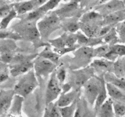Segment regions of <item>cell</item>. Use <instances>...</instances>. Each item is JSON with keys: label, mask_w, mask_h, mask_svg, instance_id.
<instances>
[{"label": "cell", "mask_w": 125, "mask_h": 117, "mask_svg": "<svg viewBox=\"0 0 125 117\" xmlns=\"http://www.w3.org/2000/svg\"><path fill=\"white\" fill-rule=\"evenodd\" d=\"M45 87L39 86L24 98L23 112L26 117H43L46 108Z\"/></svg>", "instance_id": "cell-1"}, {"label": "cell", "mask_w": 125, "mask_h": 117, "mask_svg": "<svg viewBox=\"0 0 125 117\" xmlns=\"http://www.w3.org/2000/svg\"><path fill=\"white\" fill-rule=\"evenodd\" d=\"M36 21H26L21 20L14 26L15 32L17 33L22 39L31 42L35 48L50 45L49 43L42 41L40 34L37 28Z\"/></svg>", "instance_id": "cell-2"}, {"label": "cell", "mask_w": 125, "mask_h": 117, "mask_svg": "<svg viewBox=\"0 0 125 117\" xmlns=\"http://www.w3.org/2000/svg\"><path fill=\"white\" fill-rule=\"evenodd\" d=\"M77 33L64 32L62 35L54 39H50L48 42L51 47L60 56H63L68 52H73L80 47L77 43Z\"/></svg>", "instance_id": "cell-3"}, {"label": "cell", "mask_w": 125, "mask_h": 117, "mask_svg": "<svg viewBox=\"0 0 125 117\" xmlns=\"http://www.w3.org/2000/svg\"><path fill=\"white\" fill-rule=\"evenodd\" d=\"M37 25L42 41L48 43L51 34L61 28V20L54 11H51L38 21Z\"/></svg>", "instance_id": "cell-4"}, {"label": "cell", "mask_w": 125, "mask_h": 117, "mask_svg": "<svg viewBox=\"0 0 125 117\" xmlns=\"http://www.w3.org/2000/svg\"><path fill=\"white\" fill-rule=\"evenodd\" d=\"M73 52V57L67 60L68 69H79L90 65L94 57V48L80 46Z\"/></svg>", "instance_id": "cell-5"}, {"label": "cell", "mask_w": 125, "mask_h": 117, "mask_svg": "<svg viewBox=\"0 0 125 117\" xmlns=\"http://www.w3.org/2000/svg\"><path fill=\"white\" fill-rule=\"evenodd\" d=\"M95 75V70L90 65L79 69H68L65 82L68 84L72 89L82 90L84 84Z\"/></svg>", "instance_id": "cell-6"}, {"label": "cell", "mask_w": 125, "mask_h": 117, "mask_svg": "<svg viewBox=\"0 0 125 117\" xmlns=\"http://www.w3.org/2000/svg\"><path fill=\"white\" fill-rule=\"evenodd\" d=\"M39 86V82L34 69L21 75L14 86L15 95H20L24 98L30 95Z\"/></svg>", "instance_id": "cell-7"}, {"label": "cell", "mask_w": 125, "mask_h": 117, "mask_svg": "<svg viewBox=\"0 0 125 117\" xmlns=\"http://www.w3.org/2000/svg\"><path fill=\"white\" fill-rule=\"evenodd\" d=\"M34 70L39 82V86H44L51 73L56 69L58 65L52 61L39 56L33 60Z\"/></svg>", "instance_id": "cell-8"}, {"label": "cell", "mask_w": 125, "mask_h": 117, "mask_svg": "<svg viewBox=\"0 0 125 117\" xmlns=\"http://www.w3.org/2000/svg\"><path fill=\"white\" fill-rule=\"evenodd\" d=\"M102 75H95L83 86V95L89 104L94 107L101 85Z\"/></svg>", "instance_id": "cell-9"}, {"label": "cell", "mask_w": 125, "mask_h": 117, "mask_svg": "<svg viewBox=\"0 0 125 117\" xmlns=\"http://www.w3.org/2000/svg\"><path fill=\"white\" fill-rule=\"evenodd\" d=\"M62 85L59 81L56 69L51 73L45 86V102L46 106L55 102L62 91Z\"/></svg>", "instance_id": "cell-10"}, {"label": "cell", "mask_w": 125, "mask_h": 117, "mask_svg": "<svg viewBox=\"0 0 125 117\" xmlns=\"http://www.w3.org/2000/svg\"><path fill=\"white\" fill-rule=\"evenodd\" d=\"M80 9V5L78 0H72L62 4L54 11L62 20L73 17H81L80 15H78Z\"/></svg>", "instance_id": "cell-11"}, {"label": "cell", "mask_w": 125, "mask_h": 117, "mask_svg": "<svg viewBox=\"0 0 125 117\" xmlns=\"http://www.w3.org/2000/svg\"><path fill=\"white\" fill-rule=\"evenodd\" d=\"M74 117H97L94 107L90 106L82 92L77 99V106Z\"/></svg>", "instance_id": "cell-12"}, {"label": "cell", "mask_w": 125, "mask_h": 117, "mask_svg": "<svg viewBox=\"0 0 125 117\" xmlns=\"http://www.w3.org/2000/svg\"><path fill=\"white\" fill-rule=\"evenodd\" d=\"M114 62L104 58H94L90 66L95 70V75L100 76L109 72L113 73Z\"/></svg>", "instance_id": "cell-13"}, {"label": "cell", "mask_w": 125, "mask_h": 117, "mask_svg": "<svg viewBox=\"0 0 125 117\" xmlns=\"http://www.w3.org/2000/svg\"><path fill=\"white\" fill-rule=\"evenodd\" d=\"M125 6L122 0H111L106 3L96 6L95 10L98 12L104 17L109 13L125 10Z\"/></svg>", "instance_id": "cell-14"}, {"label": "cell", "mask_w": 125, "mask_h": 117, "mask_svg": "<svg viewBox=\"0 0 125 117\" xmlns=\"http://www.w3.org/2000/svg\"><path fill=\"white\" fill-rule=\"evenodd\" d=\"M15 95L13 89L0 90V117L8 113Z\"/></svg>", "instance_id": "cell-15"}, {"label": "cell", "mask_w": 125, "mask_h": 117, "mask_svg": "<svg viewBox=\"0 0 125 117\" xmlns=\"http://www.w3.org/2000/svg\"><path fill=\"white\" fill-rule=\"evenodd\" d=\"M82 92L83 90H78L72 89L68 92L61 93L59 97L54 102L59 107L68 106L78 99Z\"/></svg>", "instance_id": "cell-16"}, {"label": "cell", "mask_w": 125, "mask_h": 117, "mask_svg": "<svg viewBox=\"0 0 125 117\" xmlns=\"http://www.w3.org/2000/svg\"><path fill=\"white\" fill-rule=\"evenodd\" d=\"M33 68V61H28L15 64H10L9 71L12 77H18L28 73Z\"/></svg>", "instance_id": "cell-17"}, {"label": "cell", "mask_w": 125, "mask_h": 117, "mask_svg": "<svg viewBox=\"0 0 125 117\" xmlns=\"http://www.w3.org/2000/svg\"><path fill=\"white\" fill-rule=\"evenodd\" d=\"M80 17H73L62 20L61 29L67 32L76 33L80 30Z\"/></svg>", "instance_id": "cell-18"}, {"label": "cell", "mask_w": 125, "mask_h": 117, "mask_svg": "<svg viewBox=\"0 0 125 117\" xmlns=\"http://www.w3.org/2000/svg\"><path fill=\"white\" fill-rule=\"evenodd\" d=\"M76 33L78 35L77 43L80 46H89V47L94 48V46H96V45L104 44L102 37H89L79 30Z\"/></svg>", "instance_id": "cell-19"}, {"label": "cell", "mask_w": 125, "mask_h": 117, "mask_svg": "<svg viewBox=\"0 0 125 117\" xmlns=\"http://www.w3.org/2000/svg\"><path fill=\"white\" fill-rule=\"evenodd\" d=\"M103 15L95 10L86 12L82 15L79 18L80 23L84 24L100 23L103 24Z\"/></svg>", "instance_id": "cell-20"}, {"label": "cell", "mask_w": 125, "mask_h": 117, "mask_svg": "<svg viewBox=\"0 0 125 117\" xmlns=\"http://www.w3.org/2000/svg\"><path fill=\"white\" fill-rule=\"evenodd\" d=\"M24 98L18 95H15L11 104L10 108L8 112L7 117H21L23 112V104Z\"/></svg>", "instance_id": "cell-21"}, {"label": "cell", "mask_w": 125, "mask_h": 117, "mask_svg": "<svg viewBox=\"0 0 125 117\" xmlns=\"http://www.w3.org/2000/svg\"><path fill=\"white\" fill-rule=\"evenodd\" d=\"M125 20V11L121 10L114 12L103 17V26L109 25L115 26L117 24Z\"/></svg>", "instance_id": "cell-22"}, {"label": "cell", "mask_w": 125, "mask_h": 117, "mask_svg": "<svg viewBox=\"0 0 125 117\" xmlns=\"http://www.w3.org/2000/svg\"><path fill=\"white\" fill-rule=\"evenodd\" d=\"M103 24L100 23L84 24L80 23V30L86 36L90 38L98 37L99 32Z\"/></svg>", "instance_id": "cell-23"}, {"label": "cell", "mask_w": 125, "mask_h": 117, "mask_svg": "<svg viewBox=\"0 0 125 117\" xmlns=\"http://www.w3.org/2000/svg\"><path fill=\"white\" fill-rule=\"evenodd\" d=\"M106 85L109 98L114 101H118L121 102H125V91L109 83L106 82Z\"/></svg>", "instance_id": "cell-24"}, {"label": "cell", "mask_w": 125, "mask_h": 117, "mask_svg": "<svg viewBox=\"0 0 125 117\" xmlns=\"http://www.w3.org/2000/svg\"><path fill=\"white\" fill-rule=\"evenodd\" d=\"M125 56V44L119 43L110 45V51L106 58L115 62L118 57Z\"/></svg>", "instance_id": "cell-25"}, {"label": "cell", "mask_w": 125, "mask_h": 117, "mask_svg": "<svg viewBox=\"0 0 125 117\" xmlns=\"http://www.w3.org/2000/svg\"><path fill=\"white\" fill-rule=\"evenodd\" d=\"M97 117H115L113 107V100L109 98L96 112Z\"/></svg>", "instance_id": "cell-26"}, {"label": "cell", "mask_w": 125, "mask_h": 117, "mask_svg": "<svg viewBox=\"0 0 125 117\" xmlns=\"http://www.w3.org/2000/svg\"><path fill=\"white\" fill-rule=\"evenodd\" d=\"M39 56L50 60L57 65L60 63V58L61 57V56L54 51L50 45L44 46L43 49L42 50L41 52L39 53Z\"/></svg>", "instance_id": "cell-27"}, {"label": "cell", "mask_w": 125, "mask_h": 117, "mask_svg": "<svg viewBox=\"0 0 125 117\" xmlns=\"http://www.w3.org/2000/svg\"><path fill=\"white\" fill-rule=\"evenodd\" d=\"M13 8L16 10L18 15L26 14L35 9L32 0H28L13 4Z\"/></svg>", "instance_id": "cell-28"}, {"label": "cell", "mask_w": 125, "mask_h": 117, "mask_svg": "<svg viewBox=\"0 0 125 117\" xmlns=\"http://www.w3.org/2000/svg\"><path fill=\"white\" fill-rule=\"evenodd\" d=\"M108 93H107V88H106V82L104 79V74L102 75V80H101V85L100 88V92L98 95L97 99L95 102V106H94V110L95 112L98 111L100 107L103 104L105 101L108 99Z\"/></svg>", "instance_id": "cell-29"}, {"label": "cell", "mask_w": 125, "mask_h": 117, "mask_svg": "<svg viewBox=\"0 0 125 117\" xmlns=\"http://www.w3.org/2000/svg\"><path fill=\"white\" fill-rule=\"evenodd\" d=\"M104 79L106 83H109L125 91V78H119L112 72L104 74Z\"/></svg>", "instance_id": "cell-30"}, {"label": "cell", "mask_w": 125, "mask_h": 117, "mask_svg": "<svg viewBox=\"0 0 125 117\" xmlns=\"http://www.w3.org/2000/svg\"><path fill=\"white\" fill-rule=\"evenodd\" d=\"M102 39L104 44L109 45H113L120 43L119 37L115 26L112 27L110 31L106 35L103 37Z\"/></svg>", "instance_id": "cell-31"}, {"label": "cell", "mask_w": 125, "mask_h": 117, "mask_svg": "<svg viewBox=\"0 0 125 117\" xmlns=\"http://www.w3.org/2000/svg\"><path fill=\"white\" fill-rule=\"evenodd\" d=\"M109 51L110 45L107 44H103L95 48H94V57L106 58Z\"/></svg>", "instance_id": "cell-32"}, {"label": "cell", "mask_w": 125, "mask_h": 117, "mask_svg": "<svg viewBox=\"0 0 125 117\" xmlns=\"http://www.w3.org/2000/svg\"><path fill=\"white\" fill-rule=\"evenodd\" d=\"M77 106V100L72 104L63 107H59V110L62 117H74Z\"/></svg>", "instance_id": "cell-33"}, {"label": "cell", "mask_w": 125, "mask_h": 117, "mask_svg": "<svg viewBox=\"0 0 125 117\" xmlns=\"http://www.w3.org/2000/svg\"><path fill=\"white\" fill-rule=\"evenodd\" d=\"M17 16H18V14L17 12L14 9V8H13L7 16L2 18V20L0 22V30H5L9 25L10 23L13 19L17 18Z\"/></svg>", "instance_id": "cell-34"}, {"label": "cell", "mask_w": 125, "mask_h": 117, "mask_svg": "<svg viewBox=\"0 0 125 117\" xmlns=\"http://www.w3.org/2000/svg\"><path fill=\"white\" fill-rule=\"evenodd\" d=\"M57 78L61 85H63L66 80L67 75V69L63 63H60L56 69Z\"/></svg>", "instance_id": "cell-35"}, {"label": "cell", "mask_w": 125, "mask_h": 117, "mask_svg": "<svg viewBox=\"0 0 125 117\" xmlns=\"http://www.w3.org/2000/svg\"><path fill=\"white\" fill-rule=\"evenodd\" d=\"M60 0H49L45 4L39 7V9L43 12L45 15L48 13V12L53 10L55 8L59 5Z\"/></svg>", "instance_id": "cell-36"}, {"label": "cell", "mask_w": 125, "mask_h": 117, "mask_svg": "<svg viewBox=\"0 0 125 117\" xmlns=\"http://www.w3.org/2000/svg\"><path fill=\"white\" fill-rule=\"evenodd\" d=\"M113 73L117 76L119 78H125V75L123 69V64H122L121 57H118L114 62V70Z\"/></svg>", "instance_id": "cell-37"}, {"label": "cell", "mask_w": 125, "mask_h": 117, "mask_svg": "<svg viewBox=\"0 0 125 117\" xmlns=\"http://www.w3.org/2000/svg\"><path fill=\"white\" fill-rule=\"evenodd\" d=\"M48 117H62L59 110V107L54 102L50 103L46 106Z\"/></svg>", "instance_id": "cell-38"}, {"label": "cell", "mask_w": 125, "mask_h": 117, "mask_svg": "<svg viewBox=\"0 0 125 117\" xmlns=\"http://www.w3.org/2000/svg\"><path fill=\"white\" fill-rule=\"evenodd\" d=\"M113 107L117 117H125V104L123 102L113 101Z\"/></svg>", "instance_id": "cell-39"}, {"label": "cell", "mask_w": 125, "mask_h": 117, "mask_svg": "<svg viewBox=\"0 0 125 117\" xmlns=\"http://www.w3.org/2000/svg\"><path fill=\"white\" fill-rule=\"evenodd\" d=\"M119 37L120 43L125 44V20L115 26Z\"/></svg>", "instance_id": "cell-40"}, {"label": "cell", "mask_w": 125, "mask_h": 117, "mask_svg": "<svg viewBox=\"0 0 125 117\" xmlns=\"http://www.w3.org/2000/svg\"><path fill=\"white\" fill-rule=\"evenodd\" d=\"M12 39V40H21V37L15 32L6 31L4 30H0V40L4 39Z\"/></svg>", "instance_id": "cell-41"}, {"label": "cell", "mask_w": 125, "mask_h": 117, "mask_svg": "<svg viewBox=\"0 0 125 117\" xmlns=\"http://www.w3.org/2000/svg\"><path fill=\"white\" fill-rule=\"evenodd\" d=\"M13 8V4L9 5L4 3L0 5V18H3L7 16Z\"/></svg>", "instance_id": "cell-42"}, {"label": "cell", "mask_w": 125, "mask_h": 117, "mask_svg": "<svg viewBox=\"0 0 125 117\" xmlns=\"http://www.w3.org/2000/svg\"><path fill=\"white\" fill-rule=\"evenodd\" d=\"M112 27L114 26H111L109 25L103 26L102 28L100 29V32H99L98 37H104V35H106V34L110 31V30L112 29Z\"/></svg>", "instance_id": "cell-43"}, {"label": "cell", "mask_w": 125, "mask_h": 117, "mask_svg": "<svg viewBox=\"0 0 125 117\" xmlns=\"http://www.w3.org/2000/svg\"><path fill=\"white\" fill-rule=\"evenodd\" d=\"M9 79V74L6 71H0V84L6 82Z\"/></svg>", "instance_id": "cell-44"}, {"label": "cell", "mask_w": 125, "mask_h": 117, "mask_svg": "<svg viewBox=\"0 0 125 117\" xmlns=\"http://www.w3.org/2000/svg\"><path fill=\"white\" fill-rule=\"evenodd\" d=\"M49 0H32L35 9H37L46 3Z\"/></svg>", "instance_id": "cell-45"}, {"label": "cell", "mask_w": 125, "mask_h": 117, "mask_svg": "<svg viewBox=\"0 0 125 117\" xmlns=\"http://www.w3.org/2000/svg\"><path fill=\"white\" fill-rule=\"evenodd\" d=\"M92 0H78V1L79 2V5H80L81 8H83V7L86 6L89 2H91Z\"/></svg>", "instance_id": "cell-46"}, {"label": "cell", "mask_w": 125, "mask_h": 117, "mask_svg": "<svg viewBox=\"0 0 125 117\" xmlns=\"http://www.w3.org/2000/svg\"><path fill=\"white\" fill-rule=\"evenodd\" d=\"M121 59H122V64H123V69H124V73L125 75V56L121 57Z\"/></svg>", "instance_id": "cell-47"}, {"label": "cell", "mask_w": 125, "mask_h": 117, "mask_svg": "<svg viewBox=\"0 0 125 117\" xmlns=\"http://www.w3.org/2000/svg\"><path fill=\"white\" fill-rule=\"evenodd\" d=\"M111 1V0H99V5L103 4H104L106 2H108V1Z\"/></svg>", "instance_id": "cell-48"}, {"label": "cell", "mask_w": 125, "mask_h": 117, "mask_svg": "<svg viewBox=\"0 0 125 117\" xmlns=\"http://www.w3.org/2000/svg\"><path fill=\"white\" fill-rule=\"evenodd\" d=\"M43 117H48V111H47V109H45V113H44L43 115Z\"/></svg>", "instance_id": "cell-49"}, {"label": "cell", "mask_w": 125, "mask_h": 117, "mask_svg": "<svg viewBox=\"0 0 125 117\" xmlns=\"http://www.w3.org/2000/svg\"><path fill=\"white\" fill-rule=\"evenodd\" d=\"M60 1H64V2H68V1H72V0H60Z\"/></svg>", "instance_id": "cell-50"}, {"label": "cell", "mask_w": 125, "mask_h": 117, "mask_svg": "<svg viewBox=\"0 0 125 117\" xmlns=\"http://www.w3.org/2000/svg\"><path fill=\"white\" fill-rule=\"evenodd\" d=\"M122 1H123V4H124V5H125V0H122Z\"/></svg>", "instance_id": "cell-51"}, {"label": "cell", "mask_w": 125, "mask_h": 117, "mask_svg": "<svg viewBox=\"0 0 125 117\" xmlns=\"http://www.w3.org/2000/svg\"><path fill=\"white\" fill-rule=\"evenodd\" d=\"M115 117H117V116H116Z\"/></svg>", "instance_id": "cell-52"}, {"label": "cell", "mask_w": 125, "mask_h": 117, "mask_svg": "<svg viewBox=\"0 0 125 117\" xmlns=\"http://www.w3.org/2000/svg\"><path fill=\"white\" fill-rule=\"evenodd\" d=\"M0 1H6V0H0Z\"/></svg>", "instance_id": "cell-53"}, {"label": "cell", "mask_w": 125, "mask_h": 117, "mask_svg": "<svg viewBox=\"0 0 125 117\" xmlns=\"http://www.w3.org/2000/svg\"><path fill=\"white\" fill-rule=\"evenodd\" d=\"M0 53H1V47H0Z\"/></svg>", "instance_id": "cell-54"}, {"label": "cell", "mask_w": 125, "mask_h": 117, "mask_svg": "<svg viewBox=\"0 0 125 117\" xmlns=\"http://www.w3.org/2000/svg\"><path fill=\"white\" fill-rule=\"evenodd\" d=\"M123 103H124V104H125V102H123Z\"/></svg>", "instance_id": "cell-55"}]
</instances>
